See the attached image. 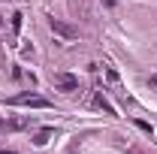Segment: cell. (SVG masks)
<instances>
[{
    "label": "cell",
    "mask_w": 157,
    "mask_h": 154,
    "mask_svg": "<svg viewBox=\"0 0 157 154\" xmlns=\"http://www.w3.org/2000/svg\"><path fill=\"white\" fill-rule=\"evenodd\" d=\"M58 85L63 88V91H76V88H78V79L70 76V73H63V76H58Z\"/></svg>",
    "instance_id": "obj_3"
},
{
    "label": "cell",
    "mask_w": 157,
    "mask_h": 154,
    "mask_svg": "<svg viewBox=\"0 0 157 154\" xmlns=\"http://www.w3.org/2000/svg\"><path fill=\"white\" fill-rule=\"evenodd\" d=\"M48 24H52V30H55L58 37H63V39H76V37H78L76 27H70V24H63V21H58V18H52Z\"/></svg>",
    "instance_id": "obj_2"
},
{
    "label": "cell",
    "mask_w": 157,
    "mask_h": 154,
    "mask_svg": "<svg viewBox=\"0 0 157 154\" xmlns=\"http://www.w3.org/2000/svg\"><path fill=\"white\" fill-rule=\"evenodd\" d=\"M21 27V12H15V15H12V30H18Z\"/></svg>",
    "instance_id": "obj_6"
},
{
    "label": "cell",
    "mask_w": 157,
    "mask_h": 154,
    "mask_svg": "<svg viewBox=\"0 0 157 154\" xmlns=\"http://www.w3.org/2000/svg\"><path fill=\"white\" fill-rule=\"evenodd\" d=\"M48 136H52V130H42V133L36 136V145H45V142H48Z\"/></svg>",
    "instance_id": "obj_5"
},
{
    "label": "cell",
    "mask_w": 157,
    "mask_h": 154,
    "mask_svg": "<svg viewBox=\"0 0 157 154\" xmlns=\"http://www.w3.org/2000/svg\"><path fill=\"white\" fill-rule=\"evenodd\" d=\"M0 127H3V121H0Z\"/></svg>",
    "instance_id": "obj_8"
},
{
    "label": "cell",
    "mask_w": 157,
    "mask_h": 154,
    "mask_svg": "<svg viewBox=\"0 0 157 154\" xmlns=\"http://www.w3.org/2000/svg\"><path fill=\"white\" fill-rule=\"evenodd\" d=\"M94 103H97V106L103 109V112H106V115H115V106H112V103H109V100H106L103 94H97V100H94Z\"/></svg>",
    "instance_id": "obj_4"
},
{
    "label": "cell",
    "mask_w": 157,
    "mask_h": 154,
    "mask_svg": "<svg viewBox=\"0 0 157 154\" xmlns=\"http://www.w3.org/2000/svg\"><path fill=\"white\" fill-rule=\"evenodd\" d=\"M0 154H12V151H0Z\"/></svg>",
    "instance_id": "obj_7"
},
{
    "label": "cell",
    "mask_w": 157,
    "mask_h": 154,
    "mask_svg": "<svg viewBox=\"0 0 157 154\" xmlns=\"http://www.w3.org/2000/svg\"><path fill=\"white\" fill-rule=\"evenodd\" d=\"M9 103H12V106H33V109H48V106H52L48 100H42V97H36V94H18V97H12Z\"/></svg>",
    "instance_id": "obj_1"
}]
</instances>
